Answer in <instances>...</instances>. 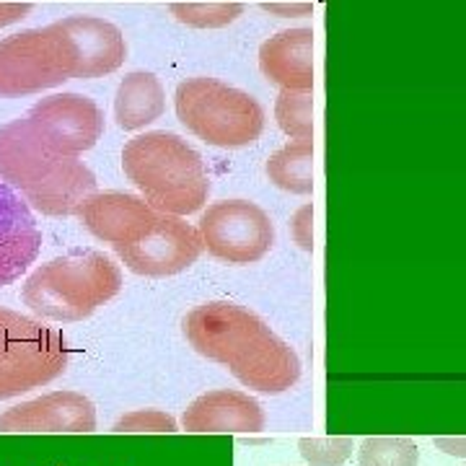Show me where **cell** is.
<instances>
[{
    "instance_id": "1",
    "label": "cell",
    "mask_w": 466,
    "mask_h": 466,
    "mask_svg": "<svg viewBox=\"0 0 466 466\" xmlns=\"http://www.w3.org/2000/svg\"><path fill=\"white\" fill-rule=\"evenodd\" d=\"M0 184L11 187L42 216H76L78 205L96 195V177L81 158L47 150L18 116L0 127Z\"/></svg>"
},
{
    "instance_id": "2",
    "label": "cell",
    "mask_w": 466,
    "mask_h": 466,
    "mask_svg": "<svg viewBox=\"0 0 466 466\" xmlns=\"http://www.w3.org/2000/svg\"><path fill=\"white\" fill-rule=\"evenodd\" d=\"M125 177L156 213L192 216L210 198V177L205 161L182 135L150 130L135 135L122 148Z\"/></svg>"
},
{
    "instance_id": "3",
    "label": "cell",
    "mask_w": 466,
    "mask_h": 466,
    "mask_svg": "<svg viewBox=\"0 0 466 466\" xmlns=\"http://www.w3.org/2000/svg\"><path fill=\"white\" fill-rule=\"evenodd\" d=\"M122 290V269L101 251L55 257L26 278L21 299L50 321H84Z\"/></svg>"
},
{
    "instance_id": "4",
    "label": "cell",
    "mask_w": 466,
    "mask_h": 466,
    "mask_svg": "<svg viewBox=\"0 0 466 466\" xmlns=\"http://www.w3.org/2000/svg\"><path fill=\"white\" fill-rule=\"evenodd\" d=\"M174 109L184 127L213 148H247L265 130V106L259 101L208 76L177 86Z\"/></svg>"
},
{
    "instance_id": "5",
    "label": "cell",
    "mask_w": 466,
    "mask_h": 466,
    "mask_svg": "<svg viewBox=\"0 0 466 466\" xmlns=\"http://www.w3.org/2000/svg\"><path fill=\"white\" fill-rule=\"evenodd\" d=\"M73 78H81V57L60 21L0 39V99L32 96Z\"/></svg>"
},
{
    "instance_id": "6",
    "label": "cell",
    "mask_w": 466,
    "mask_h": 466,
    "mask_svg": "<svg viewBox=\"0 0 466 466\" xmlns=\"http://www.w3.org/2000/svg\"><path fill=\"white\" fill-rule=\"evenodd\" d=\"M67 366L66 334L0 306V400L42 389L60 379Z\"/></svg>"
},
{
    "instance_id": "7",
    "label": "cell",
    "mask_w": 466,
    "mask_h": 466,
    "mask_svg": "<svg viewBox=\"0 0 466 466\" xmlns=\"http://www.w3.org/2000/svg\"><path fill=\"white\" fill-rule=\"evenodd\" d=\"M182 329L198 355L228 368L272 334L257 314L231 300H208L195 306L184 317Z\"/></svg>"
},
{
    "instance_id": "8",
    "label": "cell",
    "mask_w": 466,
    "mask_h": 466,
    "mask_svg": "<svg viewBox=\"0 0 466 466\" xmlns=\"http://www.w3.org/2000/svg\"><path fill=\"white\" fill-rule=\"evenodd\" d=\"M202 247L226 265H254L275 244V226L265 210L249 200L213 202L198 223Z\"/></svg>"
},
{
    "instance_id": "9",
    "label": "cell",
    "mask_w": 466,
    "mask_h": 466,
    "mask_svg": "<svg viewBox=\"0 0 466 466\" xmlns=\"http://www.w3.org/2000/svg\"><path fill=\"white\" fill-rule=\"evenodd\" d=\"M39 143L57 156L78 158L104 135V112L86 94H52L34 104L24 115Z\"/></svg>"
},
{
    "instance_id": "10",
    "label": "cell",
    "mask_w": 466,
    "mask_h": 466,
    "mask_svg": "<svg viewBox=\"0 0 466 466\" xmlns=\"http://www.w3.org/2000/svg\"><path fill=\"white\" fill-rule=\"evenodd\" d=\"M125 267L143 278H171L195 265L205 251L198 226L184 218L158 213L156 226L137 244L116 247Z\"/></svg>"
},
{
    "instance_id": "11",
    "label": "cell",
    "mask_w": 466,
    "mask_h": 466,
    "mask_svg": "<svg viewBox=\"0 0 466 466\" xmlns=\"http://www.w3.org/2000/svg\"><path fill=\"white\" fill-rule=\"evenodd\" d=\"M96 407L81 391H52L0 415V433H94Z\"/></svg>"
},
{
    "instance_id": "12",
    "label": "cell",
    "mask_w": 466,
    "mask_h": 466,
    "mask_svg": "<svg viewBox=\"0 0 466 466\" xmlns=\"http://www.w3.org/2000/svg\"><path fill=\"white\" fill-rule=\"evenodd\" d=\"M76 218L84 223L86 231L116 249L137 244L156 226L158 213L130 192H96L78 205Z\"/></svg>"
},
{
    "instance_id": "13",
    "label": "cell",
    "mask_w": 466,
    "mask_h": 466,
    "mask_svg": "<svg viewBox=\"0 0 466 466\" xmlns=\"http://www.w3.org/2000/svg\"><path fill=\"white\" fill-rule=\"evenodd\" d=\"M42 251V228L32 208L11 187L0 184V288L29 272Z\"/></svg>"
},
{
    "instance_id": "14",
    "label": "cell",
    "mask_w": 466,
    "mask_h": 466,
    "mask_svg": "<svg viewBox=\"0 0 466 466\" xmlns=\"http://www.w3.org/2000/svg\"><path fill=\"white\" fill-rule=\"evenodd\" d=\"M267 417L259 401L244 391L216 389L200 394L184 410L182 428L187 433H259L265 431Z\"/></svg>"
},
{
    "instance_id": "15",
    "label": "cell",
    "mask_w": 466,
    "mask_h": 466,
    "mask_svg": "<svg viewBox=\"0 0 466 466\" xmlns=\"http://www.w3.org/2000/svg\"><path fill=\"white\" fill-rule=\"evenodd\" d=\"M259 70L280 91L311 94L314 88V32L285 29L259 47Z\"/></svg>"
},
{
    "instance_id": "16",
    "label": "cell",
    "mask_w": 466,
    "mask_h": 466,
    "mask_svg": "<svg viewBox=\"0 0 466 466\" xmlns=\"http://www.w3.org/2000/svg\"><path fill=\"white\" fill-rule=\"evenodd\" d=\"M60 26L70 34L81 57V81L104 78L122 67L127 57V42L112 21L88 14L60 18Z\"/></svg>"
},
{
    "instance_id": "17",
    "label": "cell",
    "mask_w": 466,
    "mask_h": 466,
    "mask_svg": "<svg viewBox=\"0 0 466 466\" xmlns=\"http://www.w3.org/2000/svg\"><path fill=\"white\" fill-rule=\"evenodd\" d=\"M238 381L259 394L290 391L300 379V358L285 339L272 332L247 358L228 368Z\"/></svg>"
},
{
    "instance_id": "18",
    "label": "cell",
    "mask_w": 466,
    "mask_h": 466,
    "mask_svg": "<svg viewBox=\"0 0 466 466\" xmlns=\"http://www.w3.org/2000/svg\"><path fill=\"white\" fill-rule=\"evenodd\" d=\"M167 112V91L161 81L148 70L127 73L115 94V122L116 127L133 133L153 125Z\"/></svg>"
},
{
    "instance_id": "19",
    "label": "cell",
    "mask_w": 466,
    "mask_h": 466,
    "mask_svg": "<svg viewBox=\"0 0 466 466\" xmlns=\"http://www.w3.org/2000/svg\"><path fill=\"white\" fill-rule=\"evenodd\" d=\"M311 161H314V146L290 140L267 158V179L290 195H311L314 189Z\"/></svg>"
},
{
    "instance_id": "20",
    "label": "cell",
    "mask_w": 466,
    "mask_h": 466,
    "mask_svg": "<svg viewBox=\"0 0 466 466\" xmlns=\"http://www.w3.org/2000/svg\"><path fill=\"white\" fill-rule=\"evenodd\" d=\"M171 16L184 26L192 29H223L233 21L244 16L247 5L236 0H187V3H171Z\"/></svg>"
},
{
    "instance_id": "21",
    "label": "cell",
    "mask_w": 466,
    "mask_h": 466,
    "mask_svg": "<svg viewBox=\"0 0 466 466\" xmlns=\"http://www.w3.org/2000/svg\"><path fill=\"white\" fill-rule=\"evenodd\" d=\"M275 119L278 127L296 143H311L314 137V101L311 94L280 91L275 101Z\"/></svg>"
},
{
    "instance_id": "22",
    "label": "cell",
    "mask_w": 466,
    "mask_h": 466,
    "mask_svg": "<svg viewBox=\"0 0 466 466\" xmlns=\"http://www.w3.org/2000/svg\"><path fill=\"white\" fill-rule=\"evenodd\" d=\"M420 449L415 441L400 435H373L360 443L358 464L360 466H417Z\"/></svg>"
},
{
    "instance_id": "23",
    "label": "cell",
    "mask_w": 466,
    "mask_h": 466,
    "mask_svg": "<svg viewBox=\"0 0 466 466\" xmlns=\"http://www.w3.org/2000/svg\"><path fill=\"white\" fill-rule=\"evenodd\" d=\"M299 451L309 466H342L352 453V438L348 435L300 438Z\"/></svg>"
},
{
    "instance_id": "24",
    "label": "cell",
    "mask_w": 466,
    "mask_h": 466,
    "mask_svg": "<svg viewBox=\"0 0 466 466\" xmlns=\"http://www.w3.org/2000/svg\"><path fill=\"white\" fill-rule=\"evenodd\" d=\"M177 420L161 410H135L115 422L112 433H177Z\"/></svg>"
},
{
    "instance_id": "25",
    "label": "cell",
    "mask_w": 466,
    "mask_h": 466,
    "mask_svg": "<svg viewBox=\"0 0 466 466\" xmlns=\"http://www.w3.org/2000/svg\"><path fill=\"white\" fill-rule=\"evenodd\" d=\"M290 236L303 251L314 249V208L303 205L290 218Z\"/></svg>"
},
{
    "instance_id": "26",
    "label": "cell",
    "mask_w": 466,
    "mask_h": 466,
    "mask_svg": "<svg viewBox=\"0 0 466 466\" xmlns=\"http://www.w3.org/2000/svg\"><path fill=\"white\" fill-rule=\"evenodd\" d=\"M259 8L269 14V16L278 18H299V16H311L314 14V3H303V0H296V3H280V0H262Z\"/></svg>"
},
{
    "instance_id": "27",
    "label": "cell",
    "mask_w": 466,
    "mask_h": 466,
    "mask_svg": "<svg viewBox=\"0 0 466 466\" xmlns=\"http://www.w3.org/2000/svg\"><path fill=\"white\" fill-rule=\"evenodd\" d=\"M34 3H11V0H0V29L18 24L21 18L32 14Z\"/></svg>"
},
{
    "instance_id": "28",
    "label": "cell",
    "mask_w": 466,
    "mask_h": 466,
    "mask_svg": "<svg viewBox=\"0 0 466 466\" xmlns=\"http://www.w3.org/2000/svg\"><path fill=\"white\" fill-rule=\"evenodd\" d=\"M435 449L449 453V456H459L466 459V435H438L433 438Z\"/></svg>"
}]
</instances>
